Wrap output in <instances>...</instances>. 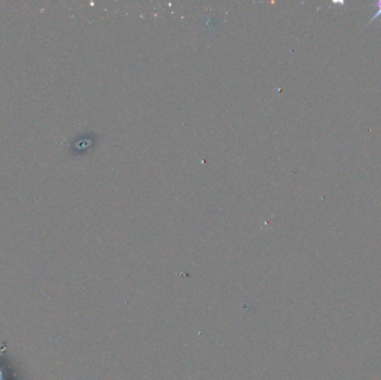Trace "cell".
<instances>
[{
  "label": "cell",
  "mask_w": 381,
  "mask_h": 380,
  "mask_svg": "<svg viewBox=\"0 0 381 380\" xmlns=\"http://www.w3.org/2000/svg\"><path fill=\"white\" fill-rule=\"evenodd\" d=\"M378 9H379V10H378V12L377 14H374V16L372 17V19H371V20H370V22H374V20H376V19H377L379 16H381V2H378Z\"/></svg>",
  "instance_id": "cell-1"
}]
</instances>
